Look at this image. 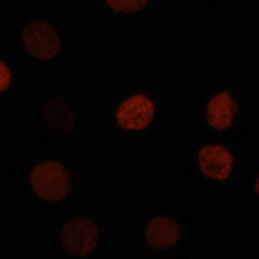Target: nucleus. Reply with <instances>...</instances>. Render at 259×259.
<instances>
[{"instance_id":"1","label":"nucleus","mask_w":259,"mask_h":259,"mask_svg":"<svg viewBox=\"0 0 259 259\" xmlns=\"http://www.w3.org/2000/svg\"><path fill=\"white\" fill-rule=\"evenodd\" d=\"M30 184L37 197L50 203H58L70 193L71 176L61 163L47 160L33 168Z\"/></svg>"},{"instance_id":"2","label":"nucleus","mask_w":259,"mask_h":259,"mask_svg":"<svg viewBox=\"0 0 259 259\" xmlns=\"http://www.w3.org/2000/svg\"><path fill=\"white\" fill-rule=\"evenodd\" d=\"M98 225L85 217H74L61 230V245L72 256L84 258L98 245Z\"/></svg>"},{"instance_id":"3","label":"nucleus","mask_w":259,"mask_h":259,"mask_svg":"<svg viewBox=\"0 0 259 259\" xmlns=\"http://www.w3.org/2000/svg\"><path fill=\"white\" fill-rule=\"evenodd\" d=\"M23 42L31 56L47 61L51 60L61 50V38L54 27L41 20H33L23 28Z\"/></svg>"},{"instance_id":"4","label":"nucleus","mask_w":259,"mask_h":259,"mask_svg":"<svg viewBox=\"0 0 259 259\" xmlns=\"http://www.w3.org/2000/svg\"><path fill=\"white\" fill-rule=\"evenodd\" d=\"M154 118V104L146 95L136 94L125 99L116 109V120L126 131L146 129Z\"/></svg>"},{"instance_id":"5","label":"nucleus","mask_w":259,"mask_h":259,"mask_svg":"<svg viewBox=\"0 0 259 259\" xmlns=\"http://www.w3.org/2000/svg\"><path fill=\"white\" fill-rule=\"evenodd\" d=\"M198 167L205 177L212 180H227L232 173L234 157L224 146L207 145L198 152Z\"/></svg>"},{"instance_id":"6","label":"nucleus","mask_w":259,"mask_h":259,"mask_svg":"<svg viewBox=\"0 0 259 259\" xmlns=\"http://www.w3.org/2000/svg\"><path fill=\"white\" fill-rule=\"evenodd\" d=\"M180 239V225L167 215L154 217L146 228V241L153 249H167Z\"/></svg>"},{"instance_id":"7","label":"nucleus","mask_w":259,"mask_h":259,"mask_svg":"<svg viewBox=\"0 0 259 259\" xmlns=\"http://www.w3.org/2000/svg\"><path fill=\"white\" fill-rule=\"evenodd\" d=\"M237 115V102L228 91H223L208 101L205 116L215 131H225L231 126Z\"/></svg>"},{"instance_id":"8","label":"nucleus","mask_w":259,"mask_h":259,"mask_svg":"<svg viewBox=\"0 0 259 259\" xmlns=\"http://www.w3.org/2000/svg\"><path fill=\"white\" fill-rule=\"evenodd\" d=\"M42 118L50 127L60 133H70L75 129V115L71 105L61 97L50 98L42 106Z\"/></svg>"},{"instance_id":"9","label":"nucleus","mask_w":259,"mask_h":259,"mask_svg":"<svg viewBox=\"0 0 259 259\" xmlns=\"http://www.w3.org/2000/svg\"><path fill=\"white\" fill-rule=\"evenodd\" d=\"M105 3L118 13H135L147 6L146 0H106Z\"/></svg>"},{"instance_id":"10","label":"nucleus","mask_w":259,"mask_h":259,"mask_svg":"<svg viewBox=\"0 0 259 259\" xmlns=\"http://www.w3.org/2000/svg\"><path fill=\"white\" fill-rule=\"evenodd\" d=\"M10 79H12V75H10L9 67L3 61H0V92L6 91L9 88Z\"/></svg>"}]
</instances>
